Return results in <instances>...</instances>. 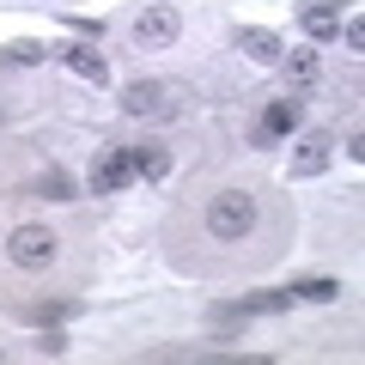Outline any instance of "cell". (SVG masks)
Here are the masks:
<instances>
[{
  "label": "cell",
  "mask_w": 365,
  "mask_h": 365,
  "mask_svg": "<svg viewBox=\"0 0 365 365\" xmlns=\"http://www.w3.org/2000/svg\"><path fill=\"white\" fill-rule=\"evenodd\" d=\"M256 225H262L256 189H220V195H207V207H201V232H207L213 244H250Z\"/></svg>",
  "instance_id": "cell-1"
},
{
  "label": "cell",
  "mask_w": 365,
  "mask_h": 365,
  "mask_svg": "<svg viewBox=\"0 0 365 365\" xmlns=\"http://www.w3.org/2000/svg\"><path fill=\"white\" fill-rule=\"evenodd\" d=\"M122 116H134V122L182 116V86H170V79H134V86H122Z\"/></svg>",
  "instance_id": "cell-2"
},
{
  "label": "cell",
  "mask_w": 365,
  "mask_h": 365,
  "mask_svg": "<svg viewBox=\"0 0 365 365\" xmlns=\"http://www.w3.org/2000/svg\"><path fill=\"white\" fill-rule=\"evenodd\" d=\"M55 250H61V237H55L49 225H13V232H6V262L25 268V274H43L55 262Z\"/></svg>",
  "instance_id": "cell-3"
},
{
  "label": "cell",
  "mask_w": 365,
  "mask_h": 365,
  "mask_svg": "<svg viewBox=\"0 0 365 365\" xmlns=\"http://www.w3.org/2000/svg\"><path fill=\"white\" fill-rule=\"evenodd\" d=\"M299 122H304V98H299V91L268 98V104H262V116H256V128H250V146H280Z\"/></svg>",
  "instance_id": "cell-4"
},
{
  "label": "cell",
  "mask_w": 365,
  "mask_h": 365,
  "mask_svg": "<svg viewBox=\"0 0 365 365\" xmlns=\"http://www.w3.org/2000/svg\"><path fill=\"white\" fill-rule=\"evenodd\" d=\"M287 304H292V287H280V292H244V299H220V304H213V329L250 323V317H274V311H287Z\"/></svg>",
  "instance_id": "cell-5"
},
{
  "label": "cell",
  "mask_w": 365,
  "mask_h": 365,
  "mask_svg": "<svg viewBox=\"0 0 365 365\" xmlns=\"http://www.w3.org/2000/svg\"><path fill=\"white\" fill-rule=\"evenodd\" d=\"M177 37H182V13L165 6V0H153V6L134 19V49H170Z\"/></svg>",
  "instance_id": "cell-6"
},
{
  "label": "cell",
  "mask_w": 365,
  "mask_h": 365,
  "mask_svg": "<svg viewBox=\"0 0 365 365\" xmlns=\"http://www.w3.org/2000/svg\"><path fill=\"white\" fill-rule=\"evenodd\" d=\"M134 182V165H128V146L122 140H110V146H98V158H91V195H122Z\"/></svg>",
  "instance_id": "cell-7"
},
{
  "label": "cell",
  "mask_w": 365,
  "mask_h": 365,
  "mask_svg": "<svg viewBox=\"0 0 365 365\" xmlns=\"http://www.w3.org/2000/svg\"><path fill=\"white\" fill-rule=\"evenodd\" d=\"M329 165H335V128H304L292 153V177H323Z\"/></svg>",
  "instance_id": "cell-8"
},
{
  "label": "cell",
  "mask_w": 365,
  "mask_h": 365,
  "mask_svg": "<svg viewBox=\"0 0 365 365\" xmlns=\"http://www.w3.org/2000/svg\"><path fill=\"white\" fill-rule=\"evenodd\" d=\"M55 61L67 67V73H79V79H91V86H110V61L98 49H91V43H55Z\"/></svg>",
  "instance_id": "cell-9"
},
{
  "label": "cell",
  "mask_w": 365,
  "mask_h": 365,
  "mask_svg": "<svg viewBox=\"0 0 365 365\" xmlns=\"http://www.w3.org/2000/svg\"><path fill=\"white\" fill-rule=\"evenodd\" d=\"M299 31L311 43H329L341 31V0H304V6H299Z\"/></svg>",
  "instance_id": "cell-10"
},
{
  "label": "cell",
  "mask_w": 365,
  "mask_h": 365,
  "mask_svg": "<svg viewBox=\"0 0 365 365\" xmlns=\"http://www.w3.org/2000/svg\"><path fill=\"white\" fill-rule=\"evenodd\" d=\"M237 49H244L250 61H262V67H280V55H287V43L274 37L268 25H237Z\"/></svg>",
  "instance_id": "cell-11"
},
{
  "label": "cell",
  "mask_w": 365,
  "mask_h": 365,
  "mask_svg": "<svg viewBox=\"0 0 365 365\" xmlns=\"http://www.w3.org/2000/svg\"><path fill=\"white\" fill-rule=\"evenodd\" d=\"M280 73H287V91H311L317 79H323V55L317 49H292V55H280Z\"/></svg>",
  "instance_id": "cell-12"
},
{
  "label": "cell",
  "mask_w": 365,
  "mask_h": 365,
  "mask_svg": "<svg viewBox=\"0 0 365 365\" xmlns=\"http://www.w3.org/2000/svg\"><path fill=\"white\" fill-rule=\"evenodd\" d=\"M128 165H134V182H158L170 170V146L140 140V146H128Z\"/></svg>",
  "instance_id": "cell-13"
},
{
  "label": "cell",
  "mask_w": 365,
  "mask_h": 365,
  "mask_svg": "<svg viewBox=\"0 0 365 365\" xmlns=\"http://www.w3.org/2000/svg\"><path fill=\"white\" fill-rule=\"evenodd\" d=\"M43 61H49V43H37V37H13L0 49V67H43Z\"/></svg>",
  "instance_id": "cell-14"
},
{
  "label": "cell",
  "mask_w": 365,
  "mask_h": 365,
  "mask_svg": "<svg viewBox=\"0 0 365 365\" xmlns=\"http://www.w3.org/2000/svg\"><path fill=\"white\" fill-rule=\"evenodd\" d=\"M31 195H43V201H73V177H67L61 165H49L37 182H31Z\"/></svg>",
  "instance_id": "cell-15"
},
{
  "label": "cell",
  "mask_w": 365,
  "mask_h": 365,
  "mask_svg": "<svg viewBox=\"0 0 365 365\" xmlns=\"http://www.w3.org/2000/svg\"><path fill=\"white\" fill-rule=\"evenodd\" d=\"M292 299L329 304V299H341V280H329V274H304V280H292Z\"/></svg>",
  "instance_id": "cell-16"
},
{
  "label": "cell",
  "mask_w": 365,
  "mask_h": 365,
  "mask_svg": "<svg viewBox=\"0 0 365 365\" xmlns=\"http://www.w3.org/2000/svg\"><path fill=\"white\" fill-rule=\"evenodd\" d=\"M37 323H61V317H79V299H49V304H31Z\"/></svg>",
  "instance_id": "cell-17"
},
{
  "label": "cell",
  "mask_w": 365,
  "mask_h": 365,
  "mask_svg": "<svg viewBox=\"0 0 365 365\" xmlns=\"http://www.w3.org/2000/svg\"><path fill=\"white\" fill-rule=\"evenodd\" d=\"M67 31H73V37H86V43H98V37H104V19H91V13H67Z\"/></svg>",
  "instance_id": "cell-18"
},
{
  "label": "cell",
  "mask_w": 365,
  "mask_h": 365,
  "mask_svg": "<svg viewBox=\"0 0 365 365\" xmlns=\"http://www.w3.org/2000/svg\"><path fill=\"white\" fill-rule=\"evenodd\" d=\"M37 353H43V359H61V353H67V335H61V329H43V335H37Z\"/></svg>",
  "instance_id": "cell-19"
},
{
  "label": "cell",
  "mask_w": 365,
  "mask_h": 365,
  "mask_svg": "<svg viewBox=\"0 0 365 365\" xmlns=\"http://www.w3.org/2000/svg\"><path fill=\"white\" fill-rule=\"evenodd\" d=\"M347 49H365V19H341V31H335Z\"/></svg>",
  "instance_id": "cell-20"
}]
</instances>
